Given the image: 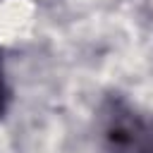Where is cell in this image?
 <instances>
[{
	"mask_svg": "<svg viewBox=\"0 0 153 153\" xmlns=\"http://www.w3.org/2000/svg\"><path fill=\"white\" fill-rule=\"evenodd\" d=\"M100 153H153V115L122 98H108L98 110Z\"/></svg>",
	"mask_w": 153,
	"mask_h": 153,
	"instance_id": "obj_1",
	"label": "cell"
},
{
	"mask_svg": "<svg viewBox=\"0 0 153 153\" xmlns=\"http://www.w3.org/2000/svg\"><path fill=\"white\" fill-rule=\"evenodd\" d=\"M10 105V88H7V79H5V69H2V57H0V117L7 112Z\"/></svg>",
	"mask_w": 153,
	"mask_h": 153,
	"instance_id": "obj_2",
	"label": "cell"
}]
</instances>
